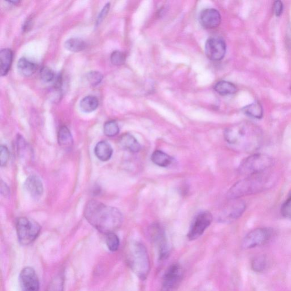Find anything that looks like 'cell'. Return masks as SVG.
<instances>
[{"instance_id":"1","label":"cell","mask_w":291,"mask_h":291,"mask_svg":"<svg viewBox=\"0 0 291 291\" xmlns=\"http://www.w3.org/2000/svg\"><path fill=\"white\" fill-rule=\"evenodd\" d=\"M85 216L92 226L106 235L114 233L121 226L123 221L121 212L116 207L93 200L87 204Z\"/></svg>"},{"instance_id":"2","label":"cell","mask_w":291,"mask_h":291,"mask_svg":"<svg viewBox=\"0 0 291 291\" xmlns=\"http://www.w3.org/2000/svg\"><path fill=\"white\" fill-rule=\"evenodd\" d=\"M226 141L241 152L254 153L261 148L263 133L258 127L251 122L234 124L226 129Z\"/></svg>"},{"instance_id":"3","label":"cell","mask_w":291,"mask_h":291,"mask_svg":"<svg viewBox=\"0 0 291 291\" xmlns=\"http://www.w3.org/2000/svg\"><path fill=\"white\" fill-rule=\"evenodd\" d=\"M271 179L266 174L247 176L239 181L228 190L227 197L230 200H237L241 197L259 193L268 188Z\"/></svg>"},{"instance_id":"4","label":"cell","mask_w":291,"mask_h":291,"mask_svg":"<svg viewBox=\"0 0 291 291\" xmlns=\"http://www.w3.org/2000/svg\"><path fill=\"white\" fill-rule=\"evenodd\" d=\"M128 263L133 273L143 280L147 279L150 270V262L147 248L142 243L133 244L128 253Z\"/></svg>"},{"instance_id":"5","label":"cell","mask_w":291,"mask_h":291,"mask_svg":"<svg viewBox=\"0 0 291 291\" xmlns=\"http://www.w3.org/2000/svg\"><path fill=\"white\" fill-rule=\"evenodd\" d=\"M274 161L269 156L254 154L244 160L239 168V173L247 176L266 173L271 168Z\"/></svg>"},{"instance_id":"6","label":"cell","mask_w":291,"mask_h":291,"mask_svg":"<svg viewBox=\"0 0 291 291\" xmlns=\"http://www.w3.org/2000/svg\"><path fill=\"white\" fill-rule=\"evenodd\" d=\"M16 230L19 243L23 245H28L38 238L41 227L37 222L27 217H20L17 221Z\"/></svg>"},{"instance_id":"7","label":"cell","mask_w":291,"mask_h":291,"mask_svg":"<svg viewBox=\"0 0 291 291\" xmlns=\"http://www.w3.org/2000/svg\"><path fill=\"white\" fill-rule=\"evenodd\" d=\"M151 240L154 244L159 261H163L169 256L170 246L165 233L162 227L156 223L149 230Z\"/></svg>"},{"instance_id":"8","label":"cell","mask_w":291,"mask_h":291,"mask_svg":"<svg viewBox=\"0 0 291 291\" xmlns=\"http://www.w3.org/2000/svg\"><path fill=\"white\" fill-rule=\"evenodd\" d=\"M183 269L179 263L171 264L164 274L160 291H174L179 287L183 278Z\"/></svg>"},{"instance_id":"9","label":"cell","mask_w":291,"mask_h":291,"mask_svg":"<svg viewBox=\"0 0 291 291\" xmlns=\"http://www.w3.org/2000/svg\"><path fill=\"white\" fill-rule=\"evenodd\" d=\"M273 231L269 228H257L249 232L243 238L242 247L250 249L262 246L272 238Z\"/></svg>"},{"instance_id":"10","label":"cell","mask_w":291,"mask_h":291,"mask_svg":"<svg viewBox=\"0 0 291 291\" xmlns=\"http://www.w3.org/2000/svg\"><path fill=\"white\" fill-rule=\"evenodd\" d=\"M213 220L210 212L207 211L199 213L192 222L188 233V238L190 241H194L200 237L209 227Z\"/></svg>"},{"instance_id":"11","label":"cell","mask_w":291,"mask_h":291,"mask_svg":"<svg viewBox=\"0 0 291 291\" xmlns=\"http://www.w3.org/2000/svg\"><path fill=\"white\" fill-rule=\"evenodd\" d=\"M222 210L218 217V220L223 223H231L241 217L246 210L245 202L241 200H233Z\"/></svg>"},{"instance_id":"12","label":"cell","mask_w":291,"mask_h":291,"mask_svg":"<svg viewBox=\"0 0 291 291\" xmlns=\"http://www.w3.org/2000/svg\"><path fill=\"white\" fill-rule=\"evenodd\" d=\"M226 46L224 40L220 37H212L205 44V54L213 61L222 60L226 54Z\"/></svg>"},{"instance_id":"13","label":"cell","mask_w":291,"mask_h":291,"mask_svg":"<svg viewBox=\"0 0 291 291\" xmlns=\"http://www.w3.org/2000/svg\"><path fill=\"white\" fill-rule=\"evenodd\" d=\"M19 282L22 291H39V279L35 270L32 267L23 269L19 275Z\"/></svg>"},{"instance_id":"14","label":"cell","mask_w":291,"mask_h":291,"mask_svg":"<svg viewBox=\"0 0 291 291\" xmlns=\"http://www.w3.org/2000/svg\"><path fill=\"white\" fill-rule=\"evenodd\" d=\"M221 17L215 9H205L201 12L200 23L202 27L207 29L217 28L221 24Z\"/></svg>"},{"instance_id":"15","label":"cell","mask_w":291,"mask_h":291,"mask_svg":"<svg viewBox=\"0 0 291 291\" xmlns=\"http://www.w3.org/2000/svg\"><path fill=\"white\" fill-rule=\"evenodd\" d=\"M25 188L34 199H39L43 195L44 186L43 182L37 176L31 175L25 181Z\"/></svg>"},{"instance_id":"16","label":"cell","mask_w":291,"mask_h":291,"mask_svg":"<svg viewBox=\"0 0 291 291\" xmlns=\"http://www.w3.org/2000/svg\"><path fill=\"white\" fill-rule=\"evenodd\" d=\"M119 143L124 149L134 153L139 152L141 149V144L137 139L129 133L122 135L119 138Z\"/></svg>"},{"instance_id":"17","label":"cell","mask_w":291,"mask_h":291,"mask_svg":"<svg viewBox=\"0 0 291 291\" xmlns=\"http://www.w3.org/2000/svg\"><path fill=\"white\" fill-rule=\"evenodd\" d=\"M13 60V52L9 49H4L0 52V72L4 76L8 73L11 67Z\"/></svg>"},{"instance_id":"18","label":"cell","mask_w":291,"mask_h":291,"mask_svg":"<svg viewBox=\"0 0 291 291\" xmlns=\"http://www.w3.org/2000/svg\"><path fill=\"white\" fill-rule=\"evenodd\" d=\"M95 153L98 159L102 161V162H106L111 158L113 154V149L108 142L101 141L96 144Z\"/></svg>"},{"instance_id":"19","label":"cell","mask_w":291,"mask_h":291,"mask_svg":"<svg viewBox=\"0 0 291 291\" xmlns=\"http://www.w3.org/2000/svg\"><path fill=\"white\" fill-rule=\"evenodd\" d=\"M17 69L20 75L29 77L33 75L37 70V65L32 61L23 57L18 61Z\"/></svg>"},{"instance_id":"20","label":"cell","mask_w":291,"mask_h":291,"mask_svg":"<svg viewBox=\"0 0 291 291\" xmlns=\"http://www.w3.org/2000/svg\"><path fill=\"white\" fill-rule=\"evenodd\" d=\"M152 162L161 168L169 167L173 162V158L160 150H156L151 157Z\"/></svg>"},{"instance_id":"21","label":"cell","mask_w":291,"mask_h":291,"mask_svg":"<svg viewBox=\"0 0 291 291\" xmlns=\"http://www.w3.org/2000/svg\"><path fill=\"white\" fill-rule=\"evenodd\" d=\"M58 141L60 147L65 149L72 148L74 144V140L71 132L68 128L61 127L58 134Z\"/></svg>"},{"instance_id":"22","label":"cell","mask_w":291,"mask_h":291,"mask_svg":"<svg viewBox=\"0 0 291 291\" xmlns=\"http://www.w3.org/2000/svg\"><path fill=\"white\" fill-rule=\"evenodd\" d=\"M215 90L222 96L235 94L237 89L236 86L232 82L226 81L218 82L215 86Z\"/></svg>"},{"instance_id":"23","label":"cell","mask_w":291,"mask_h":291,"mask_svg":"<svg viewBox=\"0 0 291 291\" xmlns=\"http://www.w3.org/2000/svg\"><path fill=\"white\" fill-rule=\"evenodd\" d=\"M242 111L248 117L261 119L263 116V109L261 105L258 102H255L242 109Z\"/></svg>"},{"instance_id":"24","label":"cell","mask_w":291,"mask_h":291,"mask_svg":"<svg viewBox=\"0 0 291 291\" xmlns=\"http://www.w3.org/2000/svg\"><path fill=\"white\" fill-rule=\"evenodd\" d=\"M98 106L97 98L93 96H88L82 98L80 102L81 111L85 113L95 111Z\"/></svg>"},{"instance_id":"25","label":"cell","mask_w":291,"mask_h":291,"mask_svg":"<svg viewBox=\"0 0 291 291\" xmlns=\"http://www.w3.org/2000/svg\"><path fill=\"white\" fill-rule=\"evenodd\" d=\"M65 48L72 52H80L86 49L87 44L80 38H73L67 40L65 44Z\"/></svg>"},{"instance_id":"26","label":"cell","mask_w":291,"mask_h":291,"mask_svg":"<svg viewBox=\"0 0 291 291\" xmlns=\"http://www.w3.org/2000/svg\"><path fill=\"white\" fill-rule=\"evenodd\" d=\"M64 282L63 275L58 274L51 280L46 291H64Z\"/></svg>"},{"instance_id":"27","label":"cell","mask_w":291,"mask_h":291,"mask_svg":"<svg viewBox=\"0 0 291 291\" xmlns=\"http://www.w3.org/2000/svg\"><path fill=\"white\" fill-rule=\"evenodd\" d=\"M267 267V259L264 256L255 257L252 262V268L255 272L262 273Z\"/></svg>"},{"instance_id":"28","label":"cell","mask_w":291,"mask_h":291,"mask_svg":"<svg viewBox=\"0 0 291 291\" xmlns=\"http://www.w3.org/2000/svg\"><path fill=\"white\" fill-rule=\"evenodd\" d=\"M106 243L109 251L116 252L119 246V239L115 233H111L107 235Z\"/></svg>"},{"instance_id":"29","label":"cell","mask_w":291,"mask_h":291,"mask_svg":"<svg viewBox=\"0 0 291 291\" xmlns=\"http://www.w3.org/2000/svg\"><path fill=\"white\" fill-rule=\"evenodd\" d=\"M119 131L117 123L114 121H109L103 126V132L106 136L113 137L117 136Z\"/></svg>"},{"instance_id":"30","label":"cell","mask_w":291,"mask_h":291,"mask_svg":"<svg viewBox=\"0 0 291 291\" xmlns=\"http://www.w3.org/2000/svg\"><path fill=\"white\" fill-rule=\"evenodd\" d=\"M87 79L91 86H96L101 82L103 76L99 72L91 71L88 73Z\"/></svg>"},{"instance_id":"31","label":"cell","mask_w":291,"mask_h":291,"mask_svg":"<svg viewBox=\"0 0 291 291\" xmlns=\"http://www.w3.org/2000/svg\"><path fill=\"white\" fill-rule=\"evenodd\" d=\"M111 60L113 65L120 66L126 62V55L122 52L115 51L111 55Z\"/></svg>"},{"instance_id":"32","label":"cell","mask_w":291,"mask_h":291,"mask_svg":"<svg viewBox=\"0 0 291 291\" xmlns=\"http://www.w3.org/2000/svg\"><path fill=\"white\" fill-rule=\"evenodd\" d=\"M40 77L41 79L46 82H49L53 81L55 75L54 72L48 67H44L41 68L40 72Z\"/></svg>"},{"instance_id":"33","label":"cell","mask_w":291,"mask_h":291,"mask_svg":"<svg viewBox=\"0 0 291 291\" xmlns=\"http://www.w3.org/2000/svg\"><path fill=\"white\" fill-rule=\"evenodd\" d=\"M281 212L283 217L291 220V196L283 204Z\"/></svg>"},{"instance_id":"34","label":"cell","mask_w":291,"mask_h":291,"mask_svg":"<svg viewBox=\"0 0 291 291\" xmlns=\"http://www.w3.org/2000/svg\"><path fill=\"white\" fill-rule=\"evenodd\" d=\"M9 159V152L8 148L5 146L0 147V162L2 167L6 165Z\"/></svg>"},{"instance_id":"35","label":"cell","mask_w":291,"mask_h":291,"mask_svg":"<svg viewBox=\"0 0 291 291\" xmlns=\"http://www.w3.org/2000/svg\"><path fill=\"white\" fill-rule=\"evenodd\" d=\"M110 7L111 4L108 3L105 5V7L103 8L101 13H100L99 15H98V17L97 18V24H100L102 22V20L106 18L109 12V9H110Z\"/></svg>"},{"instance_id":"36","label":"cell","mask_w":291,"mask_h":291,"mask_svg":"<svg viewBox=\"0 0 291 291\" xmlns=\"http://www.w3.org/2000/svg\"><path fill=\"white\" fill-rule=\"evenodd\" d=\"M274 12L277 16H280L283 13V5L282 2L277 1L274 4Z\"/></svg>"}]
</instances>
